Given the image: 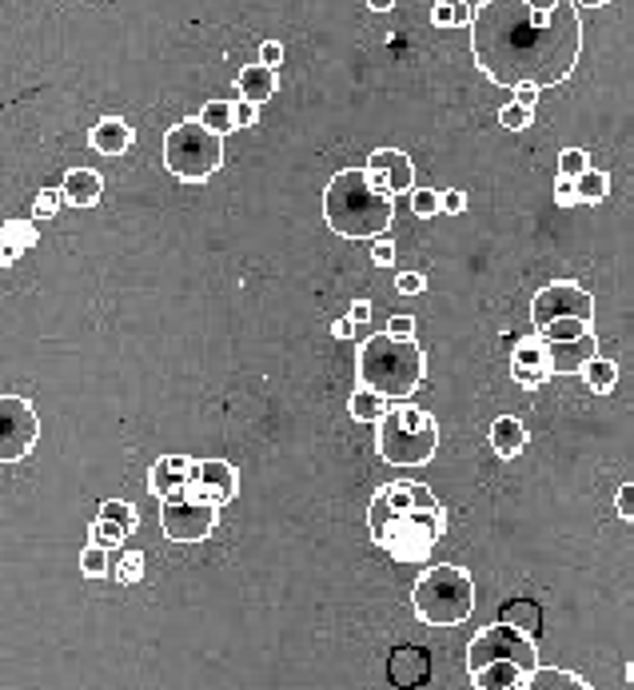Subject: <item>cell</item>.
I'll use <instances>...</instances> for the list:
<instances>
[{"label":"cell","mask_w":634,"mask_h":690,"mask_svg":"<svg viewBox=\"0 0 634 690\" xmlns=\"http://www.w3.org/2000/svg\"><path fill=\"white\" fill-rule=\"evenodd\" d=\"M583 52L579 8L567 0L559 8H535L531 0H483L471 20V60L503 88L563 84Z\"/></svg>","instance_id":"obj_1"},{"label":"cell","mask_w":634,"mask_h":690,"mask_svg":"<svg viewBox=\"0 0 634 690\" xmlns=\"http://www.w3.org/2000/svg\"><path fill=\"white\" fill-rule=\"evenodd\" d=\"M367 527L379 551H387L399 563H423L431 559L435 543L447 531L443 503L427 483L395 479L383 483L367 503Z\"/></svg>","instance_id":"obj_2"},{"label":"cell","mask_w":634,"mask_h":690,"mask_svg":"<svg viewBox=\"0 0 634 690\" xmlns=\"http://www.w3.org/2000/svg\"><path fill=\"white\" fill-rule=\"evenodd\" d=\"M323 220L343 240H379L395 220V196L367 168H343L323 188Z\"/></svg>","instance_id":"obj_3"},{"label":"cell","mask_w":634,"mask_h":690,"mask_svg":"<svg viewBox=\"0 0 634 690\" xmlns=\"http://www.w3.org/2000/svg\"><path fill=\"white\" fill-rule=\"evenodd\" d=\"M355 375H359V387H371L387 399H407L411 391H419L427 375V355L415 340H391L383 332V336L363 340L355 355Z\"/></svg>","instance_id":"obj_4"},{"label":"cell","mask_w":634,"mask_h":690,"mask_svg":"<svg viewBox=\"0 0 634 690\" xmlns=\"http://www.w3.org/2000/svg\"><path fill=\"white\" fill-rule=\"evenodd\" d=\"M435 451H439V423L427 407L399 399L375 423V455L387 467H427Z\"/></svg>","instance_id":"obj_5"},{"label":"cell","mask_w":634,"mask_h":690,"mask_svg":"<svg viewBox=\"0 0 634 690\" xmlns=\"http://www.w3.org/2000/svg\"><path fill=\"white\" fill-rule=\"evenodd\" d=\"M411 607H415V619L427 627H459L475 611V583L463 567L435 563L419 575L411 591Z\"/></svg>","instance_id":"obj_6"},{"label":"cell","mask_w":634,"mask_h":690,"mask_svg":"<svg viewBox=\"0 0 634 690\" xmlns=\"http://www.w3.org/2000/svg\"><path fill=\"white\" fill-rule=\"evenodd\" d=\"M224 164V136H216L200 116H184L164 132V168L180 184H204Z\"/></svg>","instance_id":"obj_7"},{"label":"cell","mask_w":634,"mask_h":690,"mask_svg":"<svg viewBox=\"0 0 634 690\" xmlns=\"http://www.w3.org/2000/svg\"><path fill=\"white\" fill-rule=\"evenodd\" d=\"M531 320H535V332H547V328H559V324L595 328V296L587 288H579L575 280H555L543 292H535Z\"/></svg>","instance_id":"obj_8"},{"label":"cell","mask_w":634,"mask_h":690,"mask_svg":"<svg viewBox=\"0 0 634 690\" xmlns=\"http://www.w3.org/2000/svg\"><path fill=\"white\" fill-rule=\"evenodd\" d=\"M487 663H519L527 671H539V651H535V639L523 635L519 627L511 623H495V627H483L471 647H467V671H479Z\"/></svg>","instance_id":"obj_9"},{"label":"cell","mask_w":634,"mask_h":690,"mask_svg":"<svg viewBox=\"0 0 634 690\" xmlns=\"http://www.w3.org/2000/svg\"><path fill=\"white\" fill-rule=\"evenodd\" d=\"M216 523H220V507L208 503L196 491H184V495L168 499L164 511H160V527L172 543H204L216 531Z\"/></svg>","instance_id":"obj_10"},{"label":"cell","mask_w":634,"mask_h":690,"mask_svg":"<svg viewBox=\"0 0 634 690\" xmlns=\"http://www.w3.org/2000/svg\"><path fill=\"white\" fill-rule=\"evenodd\" d=\"M40 439L36 407L24 395H0V463H20Z\"/></svg>","instance_id":"obj_11"},{"label":"cell","mask_w":634,"mask_h":690,"mask_svg":"<svg viewBox=\"0 0 634 690\" xmlns=\"http://www.w3.org/2000/svg\"><path fill=\"white\" fill-rule=\"evenodd\" d=\"M551 375H555L551 344H547V340H543L539 332L515 344V351H511V379H515L519 387L535 391V387H543V383H547Z\"/></svg>","instance_id":"obj_12"},{"label":"cell","mask_w":634,"mask_h":690,"mask_svg":"<svg viewBox=\"0 0 634 690\" xmlns=\"http://www.w3.org/2000/svg\"><path fill=\"white\" fill-rule=\"evenodd\" d=\"M196 471H200V459H192V455H160L152 463V471H148V491L160 503H168V499L192 491Z\"/></svg>","instance_id":"obj_13"},{"label":"cell","mask_w":634,"mask_h":690,"mask_svg":"<svg viewBox=\"0 0 634 690\" xmlns=\"http://www.w3.org/2000/svg\"><path fill=\"white\" fill-rule=\"evenodd\" d=\"M367 172L379 188H387L391 196H403V192H415V164L407 152L399 148H375L367 156Z\"/></svg>","instance_id":"obj_14"},{"label":"cell","mask_w":634,"mask_h":690,"mask_svg":"<svg viewBox=\"0 0 634 690\" xmlns=\"http://www.w3.org/2000/svg\"><path fill=\"white\" fill-rule=\"evenodd\" d=\"M192 491L204 495V499L216 503V507H228V503L240 495V475H236V467L224 463V459H200V471H196Z\"/></svg>","instance_id":"obj_15"},{"label":"cell","mask_w":634,"mask_h":690,"mask_svg":"<svg viewBox=\"0 0 634 690\" xmlns=\"http://www.w3.org/2000/svg\"><path fill=\"white\" fill-rule=\"evenodd\" d=\"M387 679H391V687L399 690L423 687L431 679V655L423 647H411V643L407 647H395L387 655Z\"/></svg>","instance_id":"obj_16"},{"label":"cell","mask_w":634,"mask_h":690,"mask_svg":"<svg viewBox=\"0 0 634 690\" xmlns=\"http://www.w3.org/2000/svg\"><path fill=\"white\" fill-rule=\"evenodd\" d=\"M88 144L100 152V156H124L132 144H136V128L120 116H100L88 132Z\"/></svg>","instance_id":"obj_17"},{"label":"cell","mask_w":634,"mask_h":690,"mask_svg":"<svg viewBox=\"0 0 634 690\" xmlns=\"http://www.w3.org/2000/svg\"><path fill=\"white\" fill-rule=\"evenodd\" d=\"M60 192H64L68 208H96L104 196V176L92 168H68L60 180Z\"/></svg>","instance_id":"obj_18"},{"label":"cell","mask_w":634,"mask_h":690,"mask_svg":"<svg viewBox=\"0 0 634 690\" xmlns=\"http://www.w3.org/2000/svg\"><path fill=\"white\" fill-rule=\"evenodd\" d=\"M467 675H471V690H527L535 671H527L519 663H487Z\"/></svg>","instance_id":"obj_19"},{"label":"cell","mask_w":634,"mask_h":690,"mask_svg":"<svg viewBox=\"0 0 634 690\" xmlns=\"http://www.w3.org/2000/svg\"><path fill=\"white\" fill-rule=\"evenodd\" d=\"M276 88H280V76H276V68H268V64H248V68L236 76L240 100H252V104H268V100L276 96Z\"/></svg>","instance_id":"obj_20"},{"label":"cell","mask_w":634,"mask_h":690,"mask_svg":"<svg viewBox=\"0 0 634 690\" xmlns=\"http://www.w3.org/2000/svg\"><path fill=\"white\" fill-rule=\"evenodd\" d=\"M40 244V232L32 220H4V240H0V264L12 268L20 252H32Z\"/></svg>","instance_id":"obj_21"},{"label":"cell","mask_w":634,"mask_h":690,"mask_svg":"<svg viewBox=\"0 0 634 690\" xmlns=\"http://www.w3.org/2000/svg\"><path fill=\"white\" fill-rule=\"evenodd\" d=\"M491 447H495L499 459H515V455L527 447V427H523V419L499 415V419L491 423Z\"/></svg>","instance_id":"obj_22"},{"label":"cell","mask_w":634,"mask_h":690,"mask_svg":"<svg viewBox=\"0 0 634 690\" xmlns=\"http://www.w3.org/2000/svg\"><path fill=\"white\" fill-rule=\"evenodd\" d=\"M347 411H351L355 423H379L391 411V403H387V395H379L371 387H355L351 399H347Z\"/></svg>","instance_id":"obj_23"},{"label":"cell","mask_w":634,"mask_h":690,"mask_svg":"<svg viewBox=\"0 0 634 690\" xmlns=\"http://www.w3.org/2000/svg\"><path fill=\"white\" fill-rule=\"evenodd\" d=\"M499 623H511L519 627L523 635H539L543 631V607L535 599H511L503 611H499Z\"/></svg>","instance_id":"obj_24"},{"label":"cell","mask_w":634,"mask_h":690,"mask_svg":"<svg viewBox=\"0 0 634 690\" xmlns=\"http://www.w3.org/2000/svg\"><path fill=\"white\" fill-rule=\"evenodd\" d=\"M583 383L591 387V391H599V395H611L615 391V383H619V363L615 359H603V355H595V359H587L583 363Z\"/></svg>","instance_id":"obj_25"},{"label":"cell","mask_w":634,"mask_h":690,"mask_svg":"<svg viewBox=\"0 0 634 690\" xmlns=\"http://www.w3.org/2000/svg\"><path fill=\"white\" fill-rule=\"evenodd\" d=\"M551 359H555V371H583V363L595 359V336L575 340V344H551Z\"/></svg>","instance_id":"obj_26"},{"label":"cell","mask_w":634,"mask_h":690,"mask_svg":"<svg viewBox=\"0 0 634 690\" xmlns=\"http://www.w3.org/2000/svg\"><path fill=\"white\" fill-rule=\"evenodd\" d=\"M196 116H200L216 136H228V132L240 128V124H236V100H208Z\"/></svg>","instance_id":"obj_27"},{"label":"cell","mask_w":634,"mask_h":690,"mask_svg":"<svg viewBox=\"0 0 634 690\" xmlns=\"http://www.w3.org/2000/svg\"><path fill=\"white\" fill-rule=\"evenodd\" d=\"M475 20L467 0H435L431 4V24L435 28H467Z\"/></svg>","instance_id":"obj_28"},{"label":"cell","mask_w":634,"mask_h":690,"mask_svg":"<svg viewBox=\"0 0 634 690\" xmlns=\"http://www.w3.org/2000/svg\"><path fill=\"white\" fill-rule=\"evenodd\" d=\"M527 690H591L579 675H571V671H559V667H539L535 675H531V687Z\"/></svg>","instance_id":"obj_29"},{"label":"cell","mask_w":634,"mask_h":690,"mask_svg":"<svg viewBox=\"0 0 634 690\" xmlns=\"http://www.w3.org/2000/svg\"><path fill=\"white\" fill-rule=\"evenodd\" d=\"M112 579H116L120 587H136V583L144 579V555H140V551H120V555L112 559Z\"/></svg>","instance_id":"obj_30"},{"label":"cell","mask_w":634,"mask_h":690,"mask_svg":"<svg viewBox=\"0 0 634 690\" xmlns=\"http://www.w3.org/2000/svg\"><path fill=\"white\" fill-rule=\"evenodd\" d=\"M575 188H579V200H583V204H603L607 192H611V176L591 168V172H583V176L575 180Z\"/></svg>","instance_id":"obj_31"},{"label":"cell","mask_w":634,"mask_h":690,"mask_svg":"<svg viewBox=\"0 0 634 690\" xmlns=\"http://www.w3.org/2000/svg\"><path fill=\"white\" fill-rule=\"evenodd\" d=\"M80 571H84V579H104V575H112V559H108V547H100V543H88V547L80 551Z\"/></svg>","instance_id":"obj_32"},{"label":"cell","mask_w":634,"mask_h":690,"mask_svg":"<svg viewBox=\"0 0 634 690\" xmlns=\"http://www.w3.org/2000/svg\"><path fill=\"white\" fill-rule=\"evenodd\" d=\"M100 519H112V523H120L128 535L140 527V515H136V507L132 503H124V499H108V503H100Z\"/></svg>","instance_id":"obj_33"},{"label":"cell","mask_w":634,"mask_h":690,"mask_svg":"<svg viewBox=\"0 0 634 690\" xmlns=\"http://www.w3.org/2000/svg\"><path fill=\"white\" fill-rule=\"evenodd\" d=\"M88 539L92 543H100V547H120V539H128V531L120 527V523H112V519H92V527H88Z\"/></svg>","instance_id":"obj_34"},{"label":"cell","mask_w":634,"mask_h":690,"mask_svg":"<svg viewBox=\"0 0 634 690\" xmlns=\"http://www.w3.org/2000/svg\"><path fill=\"white\" fill-rule=\"evenodd\" d=\"M64 208V192L60 188H40L32 200V220H52Z\"/></svg>","instance_id":"obj_35"},{"label":"cell","mask_w":634,"mask_h":690,"mask_svg":"<svg viewBox=\"0 0 634 690\" xmlns=\"http://www.w3.org/2000/svg\"><path fill=\"white\" fill-rule=\"evenodd\" d=\"M583 172H591V156H587L583 148H563V152H559V176L579 180Z\"/></svg>","instance_id":"obj_36"},{"label":"cell","mask_w":634,"mask_h":690,"mask_svg":"<svg viewBox=\"0 0 634 690\" xmlns=\"http://www.w3.org/2000/svg\"><path fill=\"white\" fill-rule=\"evenodd\" d=\"M531 116H535V108H523V104H515V100L499 108V124H503L507 132H523V128L531 124Z\"/></svg>","instance_id":"obj_37"},{"label":"cell","mask_w":634,"mask_h":690,"mask_svg":"<svg viewBox=\"0 0 634 690\" xmlns=\"http://www.w3.org/2000/svg\"><path fill=\"white\" fill-rule=\"evenodd\" d=\"M439 196H443V192H435V188H415V192H411V212L423 216V220L439 216Z\"/></svg>","instance_id":"obj_38"},{"label":"cell","mask_w":634,"mask_h":690,"mask_svg":"<svg viewBox=\"0 0 634 690\" xmlns=\"http://www.w3.org/2000/svg\"><path fill=\"white\" fill-rule=\"evenodd\" d=\"M555 204H559V208H575V204H583V200H579V188H575V180H571V176H559V180H555Z\"/></svg>","instance_id":"obj_39"},{"label":"cell","mask_w":634,"mask_h":690,"mask_svg":"<svg viewBox=\"0 0 634 690\" xmlns=\"http://www.w3.org/2000/svg\"><path fill=\"white\" fill-rule=\"evenodd\" d=\"M439 212H443V216L467 212V192H463V188H447V192L439 196Z\"/></svg>","instance_id":"obj_40"},{"label":"cell","mask_w":634,"mask_h":690,"mask_svg":"<svg viewBox=\"0 0 634 690\" xmlns=\"http://www.w3.org/2000/svg\"><path fill=\"white\" fill-rule=\"evenodd\" d=\"M371 260H375V268H391V264H395V244H391L387 236L371 240Z\"/></svg>","instance_id":"obj_41"},{"label":"cell","mask_w":634,"mask_h":690,"mask_svg":"<svg viewBox=\"0 0 634 690\" xmlns=\"http://www.w3.org/2000/svg\"><path fill=\"white\" fill-rule=\"evenodd\" d=\"M395 288H399L403 296H419V292L427 288V276H423V272H399V276H395Z\"/></svg>","instance_id":"obj_42"},{"label":"cell","mask_w":634,"mask_h":690,"mask_svg":"<svg viewBox=\"0 0 634 690\" xmlns=\"http://www.w3.org/2000/svg\"><path fill=\"white\" fill-rule=\"evenodd\" d=\"M387 336L391 340H415V320L411 316H391L387 320Z\"/></svg>","instance_id":"obj_43"},{"label":"cell","mask_w":634,"mask_h":690,"mask_svg":"<svg viewBox=\"0 0 634 690\" xmlns=\"http://www.w3.org/2000/svg\"><path fill=\"white\" fill-rule=\"evenodd\" d=\"M615 511H619V519L634 523V483H623V487H619V495H615Z\"/></svg>","instance_id":"obj_44"},{"label":"cell","mask_w":634,"mask_h":690,"mask_svg":"<svg viewBox=\"0 0 634 690\" xmlns=\"http://www.w3.org/2000/svg\"><path fill=\"white\" fill-rule=\"evenodd\" d=\"M260 64L280 68V64H284V44H280V40H264V44H260Z\"/></svg>","instance_id":"obj_45"},{"label":"cell","mask_w":634,"mask_h":690,"mask_svg":"<svg viewBox=\"0 0 634 690\" xmlns=\"http://www.w3.org/2000/svg\"><path fill=\"white\" fill-rule=\"evenodd\" d=\"M260 120V104H252V100H236V124L240 128H248V124H256Z\"/></svg>","instance_id":"obj_46"},{"label":"cell","mask_w":634,"mask_h":690,"mask_svg":"<svg viewBox=\"0 0 634 690\" xmlns=\"http://www.w3.org/2000/svg\"><path fill=\"white\" fill-rule=\"evenodd\" d=\"M515 92V104H523V108H535L539 104V92L543 88H535V84H519V88H511Z\"/></svg>","instance_id":"obj_47"},{"label":"cell","mask_w":634,"mask_h":690,"mask_svg":"<svg viewBox=\"0 0 634 690\" xmlns=\"http://www.w3.org/2000/svg\"><path fill=\"white\" fill-rule=\"evenodd\" d=\"M351 332H355V320H351V316L331 324V336H335V340H351Z\"/></svg>","instance_id":"obj_48"},{"label":"cell","mask_w":634,"mask_h":690,"mask_svg":"<svg viewBox=\"0 0 634 690\" xmlns=\"http://www.w3.org/2000/svg\"><path fill=\"white\" fill-rule=\"evenodd\" d=\"M347 316H351V320H355V324H363V320H367V316H371V304H367V300H355V304H351V308H347Z\"/></svg>","instance_id":"obj_49"},{"label":"cell","mask_w":634,"mask_h":690,"mask_svg":"<svg viewBox=\"0 0 634 690\" xmlns=\"http://www.w3.org/2000/svg\"><path fill=\"white\" fill-rule=\"evenodd\" d=\"M367 8H371V12H391L395 0H367Z\"/></svg>","instance_id":"obj_50"},{"label":"cell","mask_w":634,"mask_h":690,"mask_svg":"<svg viewBox=\"0 0 634 690\" xmlns=\"http://www.w3.org/2000/svg\"><path fill=\"white\" fill-rule=\"evenodd\" d=\"M579 4H583V8H603L607 0H579Z\"/></svg>","instance_id":"obj_51"},{"label":"cell","mask_w":634,"mask_h":690,"mask_svg":"<svg viewBox=\"0 0 634 690\" xmlns=\"http://www.w3.org/2000/svg\"><path fill=\"white\" fill-rule=\"evenodd\" d=\"M627 679H631V683H634V663H631V667H627Z\"/></svg>","instance_id":"obj_52"}]
</instances>
